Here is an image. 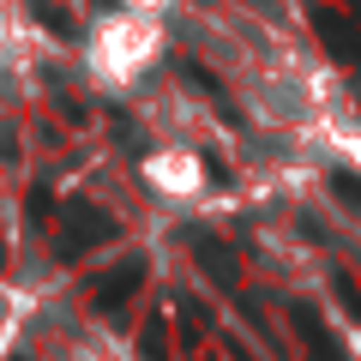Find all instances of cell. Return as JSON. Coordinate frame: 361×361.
<instances>
[{"instance_id": "6da1fadb", "label": "cell", "mask_w": 361, "mask_h": 361, "mask_svg": "<svg viewBox=\"0 0 361 361\" xmlns=\"http://www.w3.org/2000/svg\"><path fill=\"white\" fill-rule=\"evenodd\" d=\"M169 49V30H163V13H133V6H115L90 25L85 37V73L97 90H133L157 73Z\"/></svg>"}, {"instance_id": "7a4b0ae2", "label": "cell", "mask_w": 361, "mask_h": 361, "mask_svg": "<svg viewBox=\"0 0 361 361\" xmlns=\"http://www.w3.org/2000/svg\"><path fill=\"white\" fill-rule=\"evenodd\" d=\"M139 175H145V187H151L157 199H169V205H193V199H205V187H211V169H205V157L193 151V145H157L151 157L139 163Z\"/></svg>"}, {"instance_id": "3957f363", "label": "cell", "mask_w": 361, "mask_h": 361, "mask_svg": "<svg viewBox=\"0 0 361 361\" xmlns=\"http://www.w3.org/2000/svg\"><path fill=\"white\" fill-rule=\"evenodd\" d=\"M121 6H133V13H169L175 0H121Z\"/></svg>"}, {"instance_id": "277c9868", "label": "cell", "mask_w": 361, "mask_h": 361, "mask_svg": "<svg viewBox=\"0 0 361 361\" xmlns=\"http://www.w3.org/2000/svg\"><path fill=\"white\" fill-rule=\"evenodd\" d=\"M349 355H355V361H361V331H355V337H349Z\"/></svg>"}]
</instances>
